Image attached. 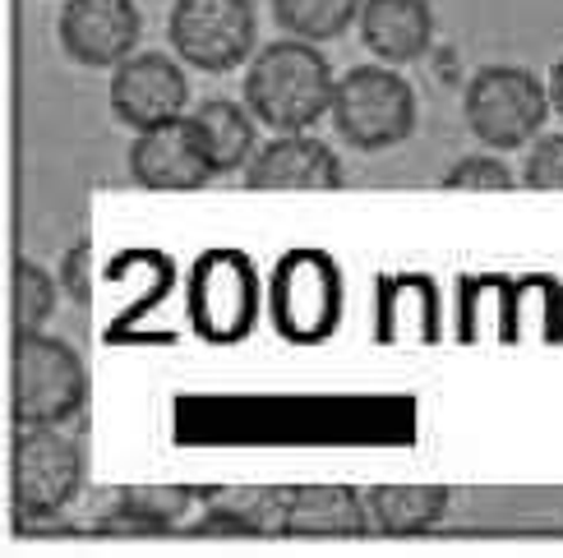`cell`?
I'll return each instance as SVG.
<instances>
[{"label": "cell", "instance_id": "cell-1", "mask_svg": "<svg viewBox=\"0 0 563 558\" xmlns=\"http://www.w3.org/2000/svg\"><path fill=\"white\" fill-rule=\"evenodd\" d=\"M338 75L319 42L282 37L264 46L245 69V107L273 134H300L323 115H333Z\"/></svg>", "mask_w": 563, "mask_h": 558}, {"label": "cell", "instance_id": "cell-2", "mask_svg": "<svg viewBox=\"0 0 563 558\" xmlns=\"http://www.w3.org/2000/svg\"><path fill=\"white\" fill-rule=\"evenodd\" d=\"M416 121H420L416 88L393 65H356L338 79L333 125L351 148L361 153L397 148L416 134Z\"/></svg>", "mask_w": 563, "mask_h": 558}, {"label": "cell", "instance_id": "cell-3", "mask_svg": "<svg viewBox=\"0 0 563 558\" xmlns=\"http://www.w3.org/2000/svg\"><path fill=\"white\" fill-rule=\"evenodd\" d=\"M88 406V369L69 342L19 333L14 351V425H65Z\"/></svg>", "mask_w": 563, "mask_h": 558}, {"label": "cell", "instance_id": "cell-4", "mask_svg": "<svg viewBox=\"0 0 563 558\" xmlns=\"http://www.w3.org/2000/svg\"><path fill=\"white\" fill-rule=\"evenodd\" d=\"M84 490V448L60 425H29L14 438L10 503L23 522L60 517Z\"/></svg>", "mask_w": 563, "mask_h": 558}, {"label": "cell", "instance_id": "cell-5", "mask_svg": "<svg viewBox=\"0 0 563 558\" xmlns=\"http://www.w3.org/2000/svg\"><path fill=\"white\" fill-rule=\"evenodd\" d=\"M466 125L485 148H527L554 111L550 88L522 65H485L466 83Z\"/></svg>", "mask_w": 563, "mask_h": 558}, {"label": "cell", "instance_id": "cell-6", "mask_svg": "<svg viewBox=\"0 0 563 558\" xmlns=\"http://www.w3.org/2000/svg\"><path fill=\"white\" fill-rule=\"evenodd\" d=\"M167 37L185 65L203 75H227L250 60L260 42V14L254 0H176Z\"/></svg>", "mask_w": 563, "mask_h": 558}, {"label": "cell", "instance_id": "cell-7", "mask_svg": "<svg viewBox=\"0 0 563 558\" xmlns=\"http://www.w3.org/2000/svg\"><path fill=\"white\" fill-rule=\"evenodd\" d=\"M342 319V272L323 249H291L273 272V323L277 333L310 346L323 342Z\"/></svg>", "mask_w": 563, "mask_h": 558}, {"label": "cell", "instance_id": "cell-8", "mask_svg": "<svg viewBox=\"0 0 563 558\" xmlns=\"http://www.w3.org/2000/svg\"><path fill=\"white\" fill-rule=\"evenodd\" d=\"M190 314L199 337L231 346L254 328L260 314V282L241 249H213L203 254L190 282Z\"/></svg>", "mask_w": 563, "mask_h": 558}, {"label": "cell", "instance_id": "cell-9", "mask_svg": "<svg viewBox=\"0 0 563 558\" xmlns=\"http://www.w3.org/2000/svg\"><path fill=\"white\" fill-rule=\"evenodd\" d=\"M111 115L121 125H130L134 134L139 130H153V125H167L176 115H190V79L185 69L162 56V52H134L130 60L115 65L111 75Z\"/></svg>", "mask_w": 563, "mask_h": 558}, {"label": "cell", "instance_id": "cell-10", "mask_svg": "<svg viewBox=\"0 0 563 558\" xmlns=\"http://www.w3.org/2000/svg\"><path fill=\"white\" fill-rule=\"evenodd\" d=\"M130 176L134 185L157 194H185V190H203L213 180V161H208V148L195 130L190 115H176L167 125L139 130L130 144Z\"/></svg>", "mask_w": 563, "mask_h": 558}, {"label": "cell", "instance_id": "cell-11", "mask_svg": "<svg viewBox=\"0 0 563 558\" xmlns=\"http://www.w3.org/2000/svg\"><path fill=\"white\" fill-rule=\"evenodd\" d=\"M56 33L75 65L115 69L134 56L139 37H144V14L134 0H65Z\"/></svg>", "mask_w": 563, "mask_h": 558}, {"label": "cell", "instance_id": "cell-12", "mask_svg": "<svg viewBox=\"0 0 563 558\" xmlns=\"http://www.w3.org/2000/svg\"><path fill=\"white\" fill-rule=\"evenodd\" d=\"M245 185L250 190H342L346 185V167L342 157L310 134H277L273 144H264L254 153V161L245 167Z\"/></svg>", "mask_w": 563, "mask_h": 558}, {"label": "cell", "instance_id": "cell-13", "mask_svg": "<svg viewBox=\"0 0 563 558\" xmlns=\"http://www.w3.org/2000/svg\"><path fill=\"white\" fill-rule=\"evenodd\" d=\"M203 503L208 507L199 536L268 540V536H287L291 484H231V490H208Z\"/></svg>", "mask_w": 563, "mask_h": 558}, {"label": "cell", "instance_id": "cell-14", "mask_svg": "<svg viewBox=\"0 0 563 558\" xmlns=\"http://www.w3.org/2000/svg\"><path fill=\"white\" fill-rule=\"evenodd\" d=\"M369 503L351 484H291L287 536L291 540H361L369 536Z\"/></svg>", "mask_w": 563, "mask_h": 558}, {"label": "cell", "instance_id": "cell-15", "mask_svg": "<svg viewBox=\"0 0 563 558\" xmlns=\"http://www.w3.org/2000/svg\"><path fill=\"white\" fill-rule=\"evenodd\" d=\"M365 503H369V522L379 536L411 540V536H426V531H434L443 517H449L453 490L439 480H388V484L365 490Z\"/></svg>", "mask_w": 563, "mask_h": 558}, {"label": "cell", "instance_id": "cell-16", "mask_svg": "<svg viewBox=\"0 0 563 558\" xmlns=\"http://www.w3.org/2000/svg\"><path fill=\"white\" fill-rule=\"evenodd\" d=\"M361 37L384 65H411L434 42V10L430 0H365Z\"/></svg>", "mask_w": 563, "mask_h": 558}, {"label": "cell", "instance_id": "cell-17", "mask_svg": "<svg viewBox=\"0 0 563 558\" xmlns=\"http://www.w3.org/2000/svg\"><path fill=\"white\" fill-rule=\"evenodd\" d=\"M190 121L203 138V148H208V161H213V171L218 176H236L245 171L254 153H260V134H254V115L250 107H236L231 98H208L190 111Z\"/></svg>", "mask_w": 563, "mask_h": 558}, {"label": "cell", "instance_id": "cell-18", "mask_svg": "<svg viewBox=\"0 0 563 558\" xmlns=\"http://www.w3.org/2000/svg\"><path fill=\"white\" fill-rule=\"evenodd\" d=\"M195 499L199 490H190V484H130L115 494V507L107 517H115V531H130V536H157V531H172L176 517L190 513Z\"/></svg>", "mask_w": 563, "mask_h": 558}, {"label": "cell", "instance_id": "cell-19", "mask_svg": "<svg viewBox=\"0 0 563 558\" xmlns=\"http://www.w3.org/2000/svg\"><path fill=\"white\" fill-rule=\"evenodd\" d=\"M361 10L365 0H273V19L282 23V33L305 42L342 37L351 23H361Z\"/></svg>", "mask_w": 563, "mask_h": 558}, {"label": "cell", "instance_id": "cell-20", "mask_svg": "<svg viewBox=\"0 0 563 558\" xmlns=\"http://www.w3.org/2000/svg\"><path fill=\"white\" fill-rule=\"evenodd\" d=\"M52 314H56V282H52V272H46L42 264H33V259H23L19 264V328L37 333Z\"/></svg>", "mask_w": 563, "mask_h": 558}, {"label": "cell", "instance_id": "cell-21", "mask_svg": "<svg viewBox=\"0 0 563 558\" xmlns=\"http://www.w3.org/2000/svg\"><path fill=\"white\" fill-rule=\"evenodd\" d=\"M443 185H449V190L504 194V190H512V171L504 167L499 157H485V153H476V157H462V161H453V167L443 171Z\"/></svg>", "mask_w": 563, "mask_h": 558}, {"label": "cell", "instance_id": "cell-22", "mask_svg": "<svg viewBox=\"0 0 563 558\" xmlns=\"http://www.w3.org/2000/svg\"><path fill=\"white\" fill-rule=\"evenodd\" d=\"M522 180L541 194H563V134H545L536 138L531 153H527V167Z\"/></svg>", "mask_w": 563, "mask_h": 558}, {"label": "cell", "instance_id": "cell-23", "mask_svg": "<svg viewBox=\"0 0 563 558\" xmlns=\"http://www.w3.org/2000/svg\"><path fill=\"white\" fill-rule=\"evenodd\" d=\"M550 102H554V111L563 115V56H559L554 69H550Z\"/></svg>", "mask_w": 563, "mask_h": 558}]
</instances>
